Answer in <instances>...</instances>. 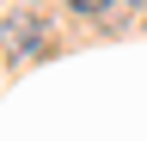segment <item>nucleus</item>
Segmentation results:
<instances>
[{
    "label": "nucleus",
    "instance_id": "1",
    "mask_svg": "<svg viewBox=\"0 0 147 141\" xmlns=\"http://www.w3.org/2000/svg\"><path fill=\"white\" fill-rule=\"evenodd\" d=\"M0 43L12 49V61H37L49 49V31H43V19L25 12V19H6V25H0Z\"/></svg>",
    "mask_w": 147,
    "mask_h": 141
},
{
    "label": "nucleus",
    "instance_id": "2",
    "mask_svg": "<svg viewBox=\"0 0 147 141\" xmlns=\"http://www.w3.org/2000/svg\"><path fill=\"white\" fill-rule=\"evenodd\" d=\"M74 12H86V19H98V12H117V0H67Z\"/></svg>",
    "mask_w": 147,
    "mask_h": 141
},
{
    "label": "nucleus",
    "instance_id": "3",
    "mask_svg": "<svg viewBox=\"0 0 147 141\" xmlns=\"http://www.w3.org/2000/svg\"><path fill=\"white\" fill-rule=\"evenodd\" d=\"M147 6V0H117V12H141Z\"/></svg>",
    "mask_w": 147,
    "mask_h": 141
}]
</instances>
